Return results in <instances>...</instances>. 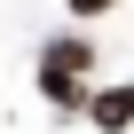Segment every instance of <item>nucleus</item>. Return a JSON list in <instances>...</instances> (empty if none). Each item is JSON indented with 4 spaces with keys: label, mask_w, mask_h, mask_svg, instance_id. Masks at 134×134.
Masks as SVG:
<instances>
[{
    "label": "nucleus",
    "mask_w": 134,
    "mask_h": 134,
    "mask_svg": "<svg viewBox=\"0 0 134 134\" xmlns=\"http://www.w3.org/2000/svg\"><path fill=\"white\" fill-rule=\"evenodd\" d=\"M87 63H95L87 40H55V47L40 55V79H71V87H79V79H87Z\"/></svg>",
    "instance_id": "nucleus-1"
},
{
    "label": "nucleus",
    "mask_w": 134,
    "mask_h": 134,
    "mask_svg": "<svg viewBox=\"0 0 134 134\" xmlns=\"http://www.w3.org/2000/svg\"><path fill=\"white\" fill-rule=\"evenodd\" d=\"M87 118H95L103 134H118V126H134V87H103V95H87Z\"/></svg>",
    "instance_id": "nucleus-2"
},
{
    "label": "nucleus",
    "mask_w": 134,
    "mask_h": 134,
    "mask_svg": "<svg viewBox=\"0 0 134 134\" xmlns=\"http://www.w3.org/2000/svg\"><path fill=\"white\" fill-rule=\"evenodd\" d=\"M40 95H47L55 110H87V87H71V79H40Z\"/></svg>",
    "instance_id": "nucleus-3"
},
{
    "label": "nucleus",
    "mask_w": 134,
    "mask_h": 134,
    "mask_svg": "<svg viewBox=\"0 0 134 134\" xmlns=\"http://www.w3.org/2000/svg\"><path fill=\"white\" fill-rule=\"evenodd\" d=\"M103 8H110V0H71V16H103Z\"/></svg>",
    "instance_id": "nucleus-4"
}]
</instances>
